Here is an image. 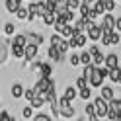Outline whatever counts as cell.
I'll list each match as a JSON object with an SVG mask.
<instances>
[{
    "label": "cell",
    "instance_id": "obj_1",
    "mask_svg": "<svg viewBox=\"0 0 121 121\" xmlns=\"http://www.w3.org/2000/svg\"><path fill=\"white\" fill-rule=\"evenodd\" d=\"M105 76H109V69L108 66H96V70L92 72V76H90L88 80H90V86H94V88H102V84H104V78Z\"/></svg>",
    "mask_w": 121,
    "mask_h": 121
},
{
    "label": "cell",
    "instance_id": "obj_2",
    "mask_svg": "<svg viewBox=\"0 0 121 121\" xmlns=\"http://www.w3.org/2000/svg\"><path fill=\"white\" fill-rule=\"evenodd\" d=\"M94 105H96V113H98V117L104 119V117H108V113H109V102L108 100H104V98H96L94 100Z\"/></svg>",
    "mask_w": 121,
    "mask_h": 121
},
{
    "label": "cell",
    "instance_id": "obj_3",
    "mask_svg": "<svg viewBox=\"0 0 121 121\" xmlns=\"http://www.w3.org/2000/svg\"><path fill=\"white\" fill-rule=\"evenodd\" d=\"M51 76H41L39 80H37V84H35V92H43V94H47V90L51 86Z\"/></svg>",
    "mask_w": 121,
    "mask_h": 121
},
{
    "label": "cell",
    "instance_id": "obj_4",
    "mask_svg": "<svg viewBox=\"0 0 121 121\" xmlns=\"http://www.w3.org/2000/svg\"><path fill=\"white\" fill-rule=\"evenodd\" d=\"M115 20L117 18H113L111 14H105L104 22H102V29L104 31H115Z\"/></svg>",
    "mask_w": 121,
    "mask_h": 121
},
{
    "label": "cell",
    "instance_id": "obj_5",
    "mask_svg": "<svg viewBox=\"0 0 121 121\" xmlns=\"http://www.w3.org/2000/svg\"><path fill=\"white\" fill-rule=\"evenodd\" d=\"M102 33H104V29H102V26H98V24H92V26L88 27V37L92 41L102 39Z\"/></svg>",
    "mask_w": 121,
    "mask_h": 121
},
{
    "label": "cell",
    "instance_id": "obj_6",
    "mask_svg": "<svg viewBox=\"0 0 121 121\" xmlns=\"http://www.w3.org/2000/svg\"><path fill=\"white\" fill-rule=\"evenodd\" d=\"M37 51H39V45H37V43H27V45H26V55H24V59H26V60H33V59L37 57Z\"/></svg>",
    "mask_w": 121,
    "mask_h": 121
},
{
    "label": "cell",
    "instance_id": "obj_7",
    "mask_svg": "<svg viewBox=\"0 0 121 121\" xmlns=\"http://www.w3.org/2000/svg\"><path fill=\"white\" fill-rule=\"evenodd\" d=\"M78 10H80V14H82V16H86V18H90V20H94V18L98 16V12H96L94 8H90V6H88V2H82Z\"/></svg>",
    "mask_w": 121,
    "mask_h": 121
},
{
    "label": "cell",
    "instance_id": "obj_8",
    "mask_svg": "<svg viewBox=\"0 0 121 121\" xmlns=\"http://www.w3.org/2000/svg\"><path fill=\"white\" fill-rule=\"evenodd\" d=\"M47 53H49V57H51L53 60H57V63H60V60L65 59V53L60 51V49L57 47V45H51V47H49V51H47Z\"/></svg>",
    "mask_w": 121,
    "mask_h": 121
},
{
    "label": "cell",
    "instance_id": "obj_9",
    "mask_svg": "<svg viewBox=\"0 0 121 121\" xmlns=\"http://www.w3.org/2000/svg\"><path fill=\"white\" fill-rule=\"evenodd\" d=\"M59 113H60V117H66V119H70V117H74V105H72V104L60 105V108H59Z\"/></svg>",
    "mask_w": 121,
    "mask_h": 121
},
{
    "label": "cell",
    "instance_id": "obj_10",
    "mask_svg": "<svg viewBox=\"0 0 121 121\" xmlns=\"http://www.w3.org/2000/svg\"><path fill=\"white\" fill-rule=\"evenodd\" d=\"M105 66H108V69H117L119 66V57L115 53H109V55L105 57Z\"/></svg>",
    "mask_w": 121,
    "mask_h": 121
},
{
    "label": "cell",
    "instance_id": "obj_11",
    "mask_svg": "<svg viewBox=\"0 0 121 121\" xmlns=\"http://www.w3.org/2000/svg\"><path fill=\"white\" fill-rule=\"evenodd\" d=\"M6 59H8V41L0 39V65H4Z\"/></svg>",
    "mask_w": 121,
    "mask_h": 121
},
{
    "label": "cell",
    "instance_id": "obj_12",
    "mask_svg": "<svg viewBox=\"0 0 121 121\" xmlns=\"http://www.w3.org/2000/svg\"><path fill=\"white\" fill-rule=\"evenodd\" d=\"M26 37H27V43H37V45H41V43H43V35H41V33L26 31Z\"/></svg>",
    "mask_w": 121,
    "mask_h": 121
},
{
    "label": "cell",
    "instance_id": "obj_13",
    "mask_svg": "<svg viewBox=\"0 0 121 121\" xmlns=\"http://www.w3.org/2000/svg\"><path fill=\"white\" fill-rule=\"evenodd\" d=\"M27 8H29V14H27V20H29V22L35 20V18H39V4H37V2L29 4Z\"/></svg>",
    "mask_w": 121,
    "mask_h": 121
},
{
    "label": "cell",
    "instance_id": "obj_14",
    "mask_svg": "<svg viewBox=\"0 0 121 121\" xmlns=\"http://www.w3.org/2000/svg\"><path fill=\"white\" fill-rule=\"evenodd\" d=\"M84 113H86L88 121H94V119H98V113H96V105H94V104H88L86 108H84Z\"/></svg>",
    "mask_w": 121,
    "mask_h": 121
},
{
    "label": "cell",
    "instance_id": "obj_15",
    "mask_svg": "<svg viewBox=\"0 0 121 121\" xmlns=\"http://www.w3.org/2000/svg\"><path fill=\"white\" fill-rule=\"evenodd\" d=\"M55 22H57V12H45L43 14V24L45 26H53V24H55Z\"/></svg>",
    "mask_w": 121,
    "mask_h": 121
},
{
    "label": "cell",
    "instance_id": "obj_16",
    "mask_svg": "<svg viewBox=\"0 0 121 121\" xmlns=\"http://www.w3.org/2000/svg\"><path fill=\"white\" fill-rule=\"evenodd\" d=\"M109 111H115L119 115V121H121V100H117V98L109 100Z\"/></svg>",
    "mask_w": 121,
    "mask_h": 121
},
{
    "label": "cell",
    "instance_id": "obj_17",
    "mask_svg": "<svg viewBox=\"0 0 121 121\" xmlns=\"http://www.w3.org/2000/svg\"><path fill=\"white\" fill-rule=\"evenodd\" d=\"M20 6H22V0H6V10L12 14H16V10Z\"/></svg>",
    "mask_w": 121,
    "mask_h": 121
},
{
    "label": "cell",
    "instance_id": "obj_18",
    "mask_svg": "<svg viewBox=\"0 0 121 121\" xmlns=\"http://www.w3.org/2000/svg\"><path fill=\"white\" fill-rule=\"evenodd\" d=\"M12 55L18 57V59H24V55H26V47H24V45H12Z\"/></svg>",
    "mask_w": 121,
    "mask_h": 121
},
{
    "label": "cell",
    "instance_id": "obj_19",
    "mask_svg": "<svg viewBox=\"0 0 121 121\" xmlns=\"http://www.w3.org/2000/svg\"><path fill=\"white\" fill-rule=\"evenodd\" d=\"M102 98H104V100H113V88H109V86H104L102 88V94H100Z\"/></svg>",
    "mask_w": 121,
    "mask_h": 121
},
{
    "label": "cell",
    "instance_id": "obj_20",
    "mask_svg": "<svg viewBox=\"0 0 121 121\" xmlns=\"http://www.w3.org/2000/svg\"><path fill=\"white\" fill-rule=\"evenodd\" d=\"M76 96H78V92H76V86H69V88L65 90V98H69L70 102H72Z\"/></svg>",
    "mask_w": 121,
    "mask_h": 121
},
{
    "label": "cell",
    "instance_id": "obj_21",
    "mask_svg": "<svg viewBox=\"0 0 121 121\" xmlns=\"http://www.w3.org/2000/svg\"><path fill=\"white\" fill-rule=\"evenodd\" d=\"M24 92H26V90H24L22 84H14V86H12V96H14V98H22Z\"/></svg>",
    "mask_w": 121,
    "mask_h": 121
},
{
    "label": "cell",
    "instance_id": "obj_22",
    "mask_svg": "<svg viewBox=\"0 0 121 121\" xmlns=\"http://www.w3.org/2000/svg\"><path fill=\"white\" fill-rule=\"evenodd\" d=\"M12 45H27V37H26V33H20V35H16L14 37V41H12Z\"/></svg>",
    "mask_w": 121,
    "mask_h": 121
},
{
    "label": "cell",
    "instance_id": "obj_23",
    "mask_svg": "<svg viewBox=\"0 0 121 121\" xmlns=\"http://www.w3.org/2000/svg\"><path fill=\"white\" fill-rule=\"evenodd\" d=\"M92 60H94V57H92V53H90V51H84V53L80 55V63H82V65H90Z\"/></svg>",
    "mask_w": 121,
    "mask_h": 121
},
{
    "label": "cell",
    "instance_id": "obj_24",
    "mask_svg": "<svg viewBox=\"0 0 121 121\" xmlns=\"http://www.w3.org/2000/svg\"><path fill=\"white\" fill-rule=\"evenodd\" d=\"M27 14H29V8H24V6H20V8L16 10L18 20H27Z\"/></svg>",
    "mask_w": 121,
    "mask_h": 121
},
{
    "label": "cell",
    "instance_id": "obj_25",
    "mask_svg": "<svg viewBox=\"0 0 121 121\" xmlns=\"http://www.w3.org/2000/svg\"><path fill=\"white\" fill-rule=\"evenodd\" d=\"M94 10L98 12V16H104V12H105V0H98L96 6H94Z\"/></svg>",
    "mask_w": 121,
    "mask_h": 121
},
{
    "label": "cell",
    "instance_id": "obj_26",
    "mask_svg": "<svg viewBox=\"0 0 121 121\" xmlns=\"http://www.w3.org/2000/svg\"><path fill=\"white\" fill-rule=\"evenodd\" d=\"M74 37H76V47H84V45H86V41H88V35H84V33H78V35H74Z\"/></svg>",
    "mask_w": 121,
    "mask_h": 121
},
{
    "label": "cell",
    "instance_id": "obj_27",
    "mask_svg": "<svg viewBox=\"0 0 121 121\" xmlns=\"http://www.w3.org/2000/svg\"><path fill=\"white\" fill-rule=\"evenodd\" d=\"M92 63H94L96 66H102V65H105V57L102 55V51H100V53H96V55H94V60H92Z\"/></svg>",
    "mask_w": 121,
    "mask_h": 121
},
{
    "label": "cell",
    "instance_id": "obj_28",
    "mask_svg": "<svg viewBox=\"0 0 121 121\" xmlns=\"http://www.w3.org/2000/svg\"><path fill=\"white\" fill-rule=\"evenodd\" d=\"M78 96L82 98V100H86V102H88V100H90V96H92V90H90L88 86H86V88H80V92H78Z\"/></svg>",
    "mask_w": 121,
    "mask_h": 121
},
{
    "label": "cell",
    "instance_id": "obj_29",
    "mask_svg": "<svg viewBox=\"0 0 121 121\" xmlns=\"http://www.w3.org/2000/svg\"><path fill=\"white\" fill-rule=\"evenodd\" d=\"M41 76H51V72H53V69H51V65H47V63H41Z\"/></svg>",
    "mask_w": 121,
    "mask_h": 121
},
{
    "label": "cell",
    "instance_id": "obj_30",
    "mask_svg": "<svg viewBox=\"0 0 121 121\" xmlns=\"http://www.w3.org/2000/svg\"><path fill=\"white\" fill-rule=\"evenodd\" d=\"M119 74H121V69H119V66H117V69H109V78H111L113 82L119 80Z\"/></svg>",
    "mask_w": 121,
    "mask_h": 121
},
{
    "label": "cell",
    "instance_id": "obj_31",
    "mask_svg": "<svg viewBox=\"0 0 121 121\" xmlns=\"http://www.w3.org/2000/svg\"><path fill=\"white\" fill-rule=\"evenodd\" d=\"M88 84H90V80H88L86 76H80V78L76 80V88H78V90H80V88H86Z\"/></svg>",
    "mask_w": 121,
    "mask_h": 121
},
{
    "label": "cell",
    "instance_id": "obj_32",
    "mask_svg": "<svg viewBox=\"0 0 121 121\" xmlns=\"http://www.w3.org/2000/svg\"><path fill=\"white\" fill-rule=\"evenodd\" d=\"M63 41H65V39H63V35H60V33H55V35L51 37V45H57V47H59Z\"/></svg>",
    "mask_w": 121,
    "mask_h": 121
},
{
    "label": "cell",
    "instance_id": "obj_33",
    "mask_svg": "<svg viewBox=\"0 0 121 121\" xmlns=\"http://www.w3.org/2000/svg\"><path fill=\"white\" fill-rule=\"evenodd\" d=\"M102 43L104 45H111V31H104L102 33Z\"/></svg>",
    "mask_w": 121,
    "mask_h": 121
},
{
    "label": "cell",
    "instance_id": "obj_34",
    "mask_svg": "<svg viewBox=\"0 0 121 121\" xmlns=\"http://www.w3.org/2000/svg\"><path fill=\"white\" fill-rule=\"evenodd\" d=\"M80 0H69V10H78L80 8Z\"/></svg>",
    "mask_w": 121,
    "mask_h": 121
},
{
    "label": "cell",
    "instance_id": "obj_35",
    "mask_svg": "<svg viewBox=\"0 0 121 121\" xmlns=\"http://www.w3.org/2000/svg\"><path fill=\"white\" fill-rule=\"evenodd\" d=\"M14 31H16V26H14V24H6L4 26V33L6 35H12Z\"/></svg>",
    "mask_w": 121,
    "mask_h": 121
},
{
    "label": "cell",
    "instance_id": "obj_36",
    "mask_svg": "<svg viewBox=\"0 0 121 121\" xmlns=\"http://www.w3.org/2000/svg\"><path fill=\"white\" fill-rule=\"evenodd\" d=\"M24 96H26V100H29V102H31L33 98L37 96V92H35V88H33V90H26V92H24Z\"/></svg>",
    "mask_w": 121,
    "mask_h": 121
},
{
    "label": "cell",
    "instance_id": "obj_37",
    "mask_svg": "<svg viewBox=\"0 0 121 121\" xmlns=\"http://www.w3.org/2000/svg\"><path fill=\"white\" fill-rule=\"evenodd\" d=\"M115 8V0H105V12H111Z\"/></svg>",
    "mask_w": 121,
    "mask_h": 121
},
{
    "label": "cell",
    "instance_id": "obj_38",
    "mask_svg": "<svg viewBox=\"0 0 121 121\" xmlns=\"http://www.w3.org/2000/svg\"><path fill=\"white\" fill-rule=\"evenodd\" d=\"M111 45H119V31H111Z\"/></svg>",
    "mask_w": 121,
    "mask_h": 121
},
{
    "label": "cell",
    "instance_id": "obj_39",
    "mask_svg": "<svg viewBox=\"0 0 121 121\" xmlns=\"http://www.w3.org/2000/svg\"><path fill=\"white\" fill-rule=\"evenodd\" d=\"M31 109H33V108H31V104H29L27 108H24V111H22V115H24L26 119H27V117H31Z\"/></svg>",
    "mask_w": 121,
    "mask_h": 121
},
{
    "label": "cell",
    "instance_id": "obj_40",
    "mask_svg": "<svg viewBox=\"0 0 121 121\" xmlns=\"http://www.w3.org/2000/svg\"><path fill=\"white\" fill-rule=\"evenodd\" d=\"M70 65H72V66L80 65V55H74V53H72V57H70Z\"/></svg>",
    "mask_w": 121,
    "mask_h": 121
},
{
    "label": "cell",
    "instance_id": "obj_41",
    "mask_svg": "<svg viewBox=\"0 0 121 121\" xmlns=\"http://www.w3.org/2000/svg\"><path fill=\"white\" fill-rule=\"evenodd\" d=\"M0 119H2V121H8V119H10V121H12L14 117L10 115V113H8V111H2V113H0Z\"/></svg>",
    "mask_w": 121,
    "mask_h": 121
},
{
    "label": "cell",
    "instance_id": "obj_42",
    "mask_svg": "<svg viewBox=\"0 0 121 121\" xmlns=\"http://www.w3.org/2000/svg\"><path fill=\"white\" fill-rule=\"evenodd\" d=\"M35 121H49V115H45V113H39V115H35Z\"/></svg>",
    "mask_w": 121,
    "mask_h": 121
},
{
    "label": "cell",
    "instance_id": "obj_43",
    "mask_svg": "<svg viewBox=\"0 0 121 121\" xmlns=\"http://www.w3.org/2000/svg\"><path fill=\"white\" fill-rule=\"evenodd\" d=\"M115 31H119V33H121V18H117V20H115Z\"/></svg>",
    "mask_w": 121,
    "mask_h": 121
},
{
    "label": "cell",
    "instance_id": "obj_44",
    "mask_svg": "<svg viewBox=\"0 0 121 121\" xmlns=\"http://www.w3.org/2000/svg\"><path fill=\"white\" fill-rule=\"evenodd\" d=\"M88 51H90V53H92V57L96 55V53H100V49H98V47H96V45H92V47H90Z\"/></svg>",
    "mask_w": 121,
    "mask_h": 121
},
{
    "label": "cell",
    "instance_id": "obj_45",
    "mask_svg": "<svg viewBox=\"0 0 121 121\" xmlns=\"http://www.w3.org/2000/svg\"><path fill=\"white\" fill-rule=\"evenodd\" d=\"M82 2H88V4H90V2H94V0H82Z\"/></svg>",
    "mask_w": 121,
    "mask_h": 121
},
{
    "label": "cell",
    "instance_id": "obj_46",
    "mask_svg": "<svg viewBox=\"0 0 121 121\" xmlns=\"http://www.w3.org/2000/svg\"><path fill=\"white\" fill-rule=\"evenodd\" d=\"M117 84H121V74H119V80H117Z\"/></svg>",
    "mask_w": 121,
    "mask_h": 121
},
{
    "label": "cell",
    "instance_id": "obj_47",
    "mask_svg": "<svg viewBox=\"0 0 121 121\" xmlns=\"http://www.w3.org/2000/svg\"><path fill=\"white\" fill-rule=\"evenodd\" d=\"M51 2H57V0H51Z\"/></svg>",
    "mask_w": 121,
    "mask_h": 121
}]
</instances>
